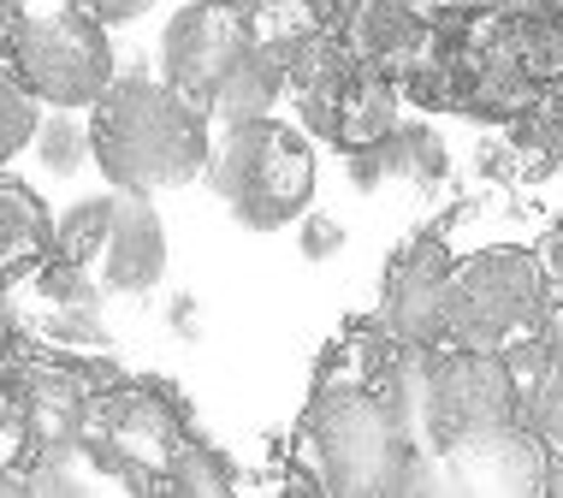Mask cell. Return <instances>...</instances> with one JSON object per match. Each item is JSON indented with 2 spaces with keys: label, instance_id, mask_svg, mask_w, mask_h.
I'll return each instance as SVG.
<instances>
[{
  "label": "cell",
  "instance_id": "1",
  "mask_svg": "<svg viewBox=\"0 0 563 498\" xmlns=\"http://www.w3.org/2000/svg\"><path fill=\"white\" fill-rule=\"evenodd\" d=\"M291 463L332 498H421V451L386 386L314 380Z\"/></svg>",
  "mask_w": 563,
  "mask_h": 498
},
{
  "label": "cell",
  "instance_id": "2",
  "mask_svg": "<svg viewBox=\"0 0 563 498\" xmlns=\"http://www.w3.org/2000/svg\"><path fill=\"white\" fill-rule=\"evenodd\" d=\"M208 119L190 108L166 78L131 66L108 84V96L89 108V137H96V166L113 190H185L190 178H202L208 166Z\"/></svg>",
  "mask_w": 563,
  "mask_h": 498
},
{
  "label": "cell",
  "instance_id": "3",
  "mask_svg": "<svg viewBox=\"0 0 563 498\" xmlns=\"http://www.w3.org/2000/svg\"><path fill=\"white\" fill-rule=\"evenodd\" d=\"M202 185L214 202L250 232H279L309 214L314 202V143L302 131L279 125V119H243V125H220L214 148H208Z\"/></svg>",
  "mask_w": 563,
  "mask_h": 498
},
{
  "label": "cell",
  "instance_id": "4",
  "mask_svg": "<svg viewBox=\"0 0 563 498\" xmlns=\"http://www.w3.org/2000/svg\"><path fill=\"white\" fill-rule=\"evenodd\" d=\"M285 101L297 108L302 131L339 148V155L379 143L404 119V89L386 71H374L362 54H350L339 30L302 42L285 59Z\"/></svg>",
  "mask_w": 563,
  "mask_h": 498
},
{
  "label": "cell",
  "instance_id": "5",
  "mask_svg": "<svg viewBox=\"0 0 563 498\" xmlns=\"http://www.w3.org/2000/svg\"><path fill=\"white\" fill-rule=\"evenodd\" d=\"M545 314H552V297H545L534 250L493 244L475 255H456L445 297V344L505 356L516 344L540 339Z\"/></svg>",
  "mask_w": 563,
  "mask_h": 498
},
{
  "label": "cell",
  "instance_id": "6",
  "mask_svg": "<svg viewBox=\"0 0 563 498\" xmlns=\"http://www.w3.org/2000/svg\"><path fill=\"white\" fill-rule=\"evenodd\" d=\"M54 255L78 262L108 297H148L166 274V225L155 196L101 190L54 214Z\"/></svg>",
  "mask_w": 563,
  "mask_h": 498
},
{
  "label": "cell",
  "instance_id": "7",
  "mask_svg": "<svg viewBox=\"0 0 563 498\" xmlns=\"http://www.w3.org/2000/svg\"><path fill=\"white\" fill-rule=\"evenodd\" d=\"M196 428L185 398L166 380H108L96 391L89 410V457L101 475L125 493H166V469H173L185 433Z\"/></svg>",
  "mask_w": 563,
  "mask_h": 498
},
{
  "label": "cell",
  "instance_id": "8",
  "mask_svg": "<svg viewBox=\"0 0 563 498\" xmlns=\"http://www.w3.org/2000/svg\"><path fill=\"white\" fill-rule=\"evenodd\" d=\"M7 66L42 108H78V113L96 108L108 96V84L119 78V54L108 42V24L89 19V12H71V7L30 12Z\"/></svg>",
  "mask_w": 563,
  "mask_h": 498
},
{
  "label": "cell",
  "instance_id": "9",
  "mask_svg": "<svg viewBox=\"0 0 563 498\" xmlns=\"http://www.w3.org/2000/svg\"><path fill=\"white\" fill-rule=\"evenodd\" d=\"M119 380L108 356H66V351H36L30 362L7 374L12 410H19V463H48L71 457L89 440V410L96 391Z\"/></svg>",
  "mask_w": 563,
  "mask_h": 498
},
{
  "label": "cell",
  "instance_id": "10",
  "mask_svg": "<svg viewBox=\"0 0 563 498\" xmlns=\"http://www.w3.org/2000/svg\"><path fill=\"white\" fill-rule=\"evenodd\" d=\"M7 297L24 314V327L36 332L42 351H66V356H108L113 351L108 291L78 262H66V255H42L36 267H24L7 285Z\"/></svg>",
  "mask_w": 563,
  "mask_h": 498
},
{
  "label": "cell",
  "instance_id": "11",
  "mask_svg": "<svg viewBox=\"0 0 563 498\" xmlns=\"http://www.w3.org/2000/svg\"><path fill=\"white\" fill-rule=\"evenodd\" d=\"M552 493V451L534 433V421H510L481 440L451 445L428 463L421 498H540Z\"/></svg>",
  "mask_w": 563,
  "mask_h": 498
},
{
  "label": "cell",
  "instance_id": "12",
  "mask_svg": "<svg viewBox=\"0 0 563 498\" xmlns=\"http://www.w3.org/2000/svg\"><path fill=\"white\" fill-rule=\"evenodd\" d=\"M255 48V30L243 0H185L161 30V78L208 113L214 89L232 78V66Z\"/></svg>",
  "mask_w": 563,
  "mask_h": 498
},
{
  "label": "cell",
  "instance_id": "13",
  "mask_svg": "<svg viewBox=\"0 0 563 498\" xmlns=\"http://www.w3.org/2000/svg\"><path fill=\"white\" fill-rule=\"evenodd\" d=\"M451 220L416 225L386 262V285H379V321L398 344H445V297H451Z\"/></svg>",
  "mask_w": 563,
  "mask_h": 498
},
{
  "label": "cell",
  "instance_id": "14",
  "mask_svg": "<svg viewBox=\"0 0 563 498\" xmlns=\"http://www.w3.org/2000/svg\"><path fill=\"white\" fill-rule=\"evenodd\" d=\"M475 173L498 190H522V185L558 178L563 173V89H552L545 101L505 119V125H486Z\"/></svg>",
  "mask_w": 563,
  "mask_h": 498
},
{
  "label": "cell",
  "instance_id": "15",
  "mask_svg": "<svg viewBox=\"0 0 563 498\" xmlns=\"http://www.w3.org/2000/svg\"><path fill=\"white\" fill-rule=\"evenodd\" d=\"M433 24L439 19L421 0H339V12H332V30L350 42V54H362L391 84L421 59Z\"/></svg>",
  "mask_w": 563,
  "mask_h": 498
},
{
  "label": "cell",
  "instance_id": "16",
  "mask_svg": "<svg viewBox=\"0 0 563 498\" xmlns=\"http://www.w3.org/2000/svg\"><path fill=\"white\" fill-rule=\"evenodd\" d=\"M344 173L362 196L386 190V185H409V190H433L451 178V148L445 137L428 125V119H398L379 143L368 148H350Z\"/></svg>",
  "mask_w": 563,
  "mask_h": 498
},
{
  "label": "cell",
  "instance_id": "17",
  "mask_svg": "<svg viewBox=\"0 0 563 498\" xmlns=\"http://www.w3.org/2000/svg\"><path fill=\"white\" fill-rule=\"evenodd\" d=\"M42 255H54V214L24 178L0 173V291L36 267Z\"/></svg>",
  "mask_w": 563,
  "mask_h": 498
},
{
  "label": "cell",
  "instance_id": "18",
  "mask_svg": "<svg viewBox=\"0 0 563 498\" xmlns=\"http://www.w3.org/2000/svg\"><path fill=\"white\" fill-rule=\"evenodd\" d=\"M279 101H285V54H273L255 42V48L232 66V78L214 89L208 119H214V125H243V119L279 113Z\"/></svg>",
  "mask_w": 563,
  "mask_h": 498
},
{
  "label": "cell",
  "instance_id": "19",
  "mask_svg": "<svg viewBox=\"0 0 563 498\" xmlns=\"http://www.w3.org/2000/svg\"><path fill=\"white\" fill-rule=\"evenodd\" d=\"M243 12H250V30H255L262 48L291 59L302 42H314L332 30L339 0H243Z\"/></svg>",
  "mask_w": 563,
  "mask_h": 498
},
{
  "label": "cell",
  "instance_id": "20",
  "mask_svg": "<svg viewBox=\"0 0 563 498\" xmlns=\"http://www.w3.org/2000/svg\"><path fill=\"white\" fill-rule=\"evenodd\" d=\"M540 339H545V362H540V380L528 386V421L552 451V469L563 475V303H552Z\"/></svg>",
  "mask_w": 563,
  "mask_h": 498
},
{
  "label": "cell",
  "instance_id": "21",
  "mask_svg": "<svg viewBox=\"0 0 563 498\" xmlns=\"http://www.w3.org/2000/svg\"><path fill=\"white\" fill-rule=\"evenodd\" d=\"M238 487V463L225 457V451L208 440V433H185V445H178L173 469H166V493H185V498H220Z\"/></svg>",
  "mask_w": 563,
  "mask_h": 498
},
{
  "label": "cell",
  "instance_id": "22",
  "mask_svg": "<svg viewBox=\"0 0 563 498\" xmlns=\"http://www.w3.org/2000/svg\"><path fill=\"white\" fill-rule=\"evenodd\" d=\"M30 148H36L42 173H54V178H78L84 166L96 161V137H89V119L78 108H48V119L36 125Z\"/></svg>",
  "mask_w": 563,
  "mask_h": 498
},
{
  "label": "cell",
  "instance_id": "23",
  "mask_svg": "<svg viewBox=\"0 0 563 498\" xmlns=\"http://www.w3.org/2000/svg\"><path fill=\"white\" fill-rule=\"evenodd\" d=\"M36 125H42V101L12 78V66H0V166L12 155H24Z\"/></svg>",
  "mask_w": 563,
  "mask_h": 498
},
{
  "label": "cell",
  "instance_id": "24",
  "mask_svg": "<svg viewBox=\"0 0 563 498\" xmlns=\"http://www.w3.org/2000/svg\"><path fill=\"white\" fill-rule=\"evenodd\" d=\"M350 244V232H344V220H332V214H302V232H297V250H302V262H332Z\"/></svg>",
  "mask_w": 563,
  "mask_h": 498
},
{
  "label": "cell",
  "instance_id": "25",
  "mask_svg": "<svg viewBox=\"0 0 563 498\" xmlns=\"http://www.w3.org/2000/svg\"><path fill=\"white\" fill-rule=\"evenodd\" d=\"M534 262H540L545 297H552V303H563V220H552V225L540 232V244H534Z\"/></svg>",
  "mask_w": 563,
  "mask_h": 498
},
{
  "label": "cell",
  "instance_id": "26",
  "mask_svg": "<svg viewBox=\"0 0 563 498\" xmlns=\"http://www.w3.org/2000/svg\"><path fill=\"white\" fill-rule=\"evenodd\" d=\"M59 7L89 12V19H101V24H131V19H143L155 0H59Z\"/></svg>",
  "mask_w": 563,
  "mask_h": 498
},
{
  "label": "cell",
  "instance_id": "27",
  "mask_svg": "<svg viewBox=\"0 0 563 498\" xmlns=\"http://www.w3.org/2000/svg\"><path fill=\"white\" fill-rule=\"evenodd\" d=\"M433 19H475V12H493V7H522V0H421Z\"/></svg>",
  "mask_w": 563,
  "mask_h": 498
},
{
  "label": "cell",
  "instance_id": "28",
  "mask_svg": "<svg viewBox=\"0 0 563 498\" xmlns=\"http://www.w3.org/2000/svg\"><path fill=\"white\" fill-rule=\"evenodd\" d=\"M24 0H0V66H7V54H12V42H19V30H24Z\"/></svg>",
  "mask_w": 563,
  "mask_h": 498
},
{
  "label": "cell",
  "instance_id": "29",
  "mask_svg": "<svg viewBox=\"0 0 563 498\" xmlns=\"http://www.w3.org/2000/svg\"><path fill=\"white\" fill-rule=\"evenodd\" d=\"M166 327H173L178 339H196V332H202V321H196V297H173V303H166Z\"/></svg>",
  "mask_w": 563,
  "mask_h": 498
},
{
  "label": "cell",
  "instance_id": "30",
  "mask_svg": "<svg viewBox=\"0 0 563 498\" xmlns=\"http://www.w3.org/2000/svg\"><path fill=\"white\" fill-rule=\"evenodd\" d=\"M0 440H19V410H12V386L0 374Z\"/></svg>",
  "mask_w": 563,
  "mask_h": 498
},
{
  "label": "cell",
  "instance_id": "31",
  "mask_svg": "<svg viewBox=\"0 0 563 498\" xmlns=\"http://www.w3.org/2000/svg\"><path fill=\"white\" fill-rule=\"evenodd\" d=\"M522 7H534V12H558L563 0H522Z\"/></svg>",
  "mask_w": 563,
  "mask_h": 498
}]
</instances>
